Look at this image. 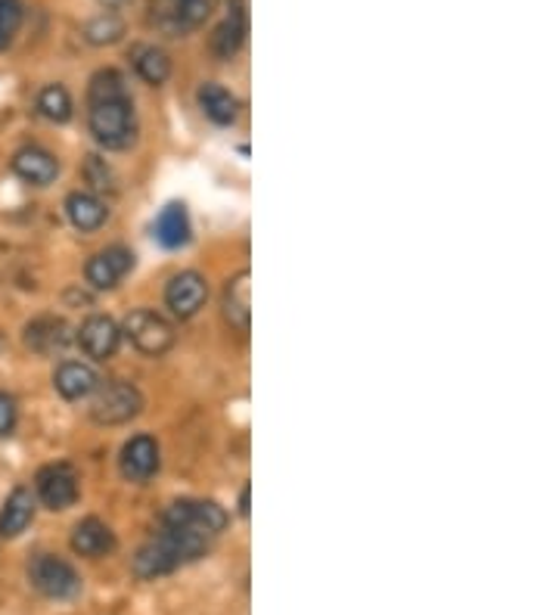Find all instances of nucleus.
Returning a JSON list of instances; mask_svg holds the SVG:
<instances>
[{
    "label": "nucleus",
    "mask_w": 559,
    "mask_h": 615,
    "mask_svg": "<svg viewBox=\"0 0 559 615\" xmlns=\"http://www.w3.org/2000/svg\"><path fill=\"white\" fill-rule=\"evenodd\" d=\"M16 420H20V408L13 401V395L0 391V438H7L10 432L16 430Z\"/></svg>",
    "instance_id": "29"
},
{
    "label": "nucleus",
    "mask_w": 559,
    "mask_h": 615,
    "mask_svg": "<svg viewBox=\"0 0 559 615\" xmlns=\"http://www.w3.org/2000/svg\"><path fill=\"white\" fill-rule=\"evenodd\" d=\"M127 87H124V75L116 69H100L90 84H87V102L94 100H109V97H124Z\"/></svg>",
    "instance_id": "26"
},
{
    "label": "nucleus",
    "mask_w": 559,
    "mask_h": 615,
    "mask_svg": "<svg viewBox=\"0 0 559 615\" xmlns=\"http://www.w3.org/2000/svg\"><path fill=\"white\" fill-rule=\"evenodd\" d=\"M211 13V0H156V13L153 22L171 35L181 38L186 32L199 28Z\"/></svg>",
    "instance_id": "8"
},
{
    "label": "nucleus",
    "mask_w": 559,
    "mask_h": 615,
    "mask_svg": "<svg viewBox=\"0 0 559 615\" xmlns=\"http://www.w3.org/2000/svg\"><path fill=\"white\" fill-rule=\"evenodd\" d=\"M196 100H199V109L206 112L208 122L221 124V128L233 124L236 116H240V100L230 94L228 87H221V84L206 82L196 91Z\"/></svg>",
    "instance_id": "21"
},
{
    "label": "nucleus",
    "mask_w": 559,
    "mask_h": 615,
    "mask_svg": "<svg viewBox=\"0 0 559 615\" xmlns=\"http://www.w3.org/2000/svg\"><path fill=\"white\" fill-rule=\"evenodd\" d=\"M84 178H87V184L94 186L97 193H116L119 190V178H116V171L106 165V159L100 156H87L84 159Z\"/></svg>",
    "instance_id": "28"
},
{
    "label": "nucleus",
    "mask_w": 559,
    "mask_h": 615,
    "mask_svg": "<svg viewBox=\"0 0 559 615\" xmlns=\"http://www.w3.org/2000/svg\"><path fill=\"white\" fill-rule=\"evenodd\" d=\"M72 97H69V91L62 87V84H50V87H44L41 97H38V112H41L47 122L53 124H65L72 119Z\"/></svg>",
    "instance_id": "24"
},
{
    "label": "nucleus",
    "mask_w": 559,
    "mask_h": 615,
    "mask_svg": "<svg viewBox=\"0 0 559 615\" xmlns=\"http://www.w3.org/2000/svg\"><path fill=\"white\" fill-rule=\"evenodd\" d=\"M13 174L32 186H50L60 178V162L50 149L44 146H22L13 156Z\"/></svg>",
    "instance_id": "13"
},
{
    "label": "nucleus",
    "mask_w": 559,
    "mask_h": 615,
    "mask_svg": "<svg viewBox=\"0 0 559 615\" xmlns=\"http://www.w3.org/2000/svg\"><path fill=\"white\" fill-rule=\"evenodd\" d=\"M35 497L47 510H69L78 501V472L72 463H50L35 475Z\"/></svg>",
    "instance_id": "7"
},
{
    "label": "nucleus",
    "mask_w": 559,
    "mask_h": 615,
    "mask_svg": "<svg viewBox=\"0 0 559 615\" xmlns=\"http://www.w3.org/2000/svg\"><path fill=\"white\" fill-rule=\"evenodd\" d=\"M240 516H248V485L240 492Z\"/></svg>",
    "instance_id": "30"
},
{
    "label": "nucleus",
    "mask_w": 559,
    "mask_h": 615,
    "mask_svg": "<svg viewBox=\"0 0 559 615\" xmlns=\"http://www.w3.org/2000/svg\"><path fill=\"white\" fill-rule=\"evenodd\" d=\"M72 551L84 559H104L109 556L116 547H119V541H116V532L106 526L104 519H97V516H87L82 519L75 529H72Z\"/></svg>",
    "instance_id": "15"
},
{
    "label": "nucleus",
    "mask_w": 559,
    "mask_h": 615,
    "mask_svg": "<svg viewBox=\"0 0 559 615\" xmlns=\"http://www.w3.org/2000/svg\"><path fill=\"white\" fill-rule=\"evenodd\" d=\"M246 3H243V0H230L228 20L211 32V53L221 62L233 60V57L243 50V44H246Z\"/></svg>",
    "instance_id": "14"
},
{
    "label": "nucleus",
    "mask_w": 559,
    "mask_h": 615,
    "mask_svg": "<svg viewBox=\"0 0 559 615\" xmlns=\"http://www.w3.org/2000/svg\"><path fill=\"white\" fill-rule=\"evenodd\" d=\"M141 410H144V395L137 386L124 379H106L90 395L87 413L100 426H122V423H131Z\"/></svg>",
    "instance_id": "3"
},
{
    "label": "nucleus",
    "mask_w": 559,
    "mask_h": 615,
    "mask_svg": "<svg viewBox=\"0 0 559 615\" xmlns=\"http://www.w3.org/2000/svg\"><path fill=\"white\" fill-rule=\"evenodd\" d=\"M134 267V252L124 246H109L104 252H97L87 267H84V277L94 289H116L124 280V274Z\"/></svg>",
    "instance_id": "12"
},
{
    "label": "nucleus",
    "mask_w": 559,
    "mask_h": 615,
    "mask_svg": "<svg viewBox=\"0 0 559 615\" xmlns=\"http://www.w3.org/2000/svg\"><path fill=\"white\" fill-rule=\"evenodd\" d=\"M208 547H211V541L203 534L162 526V532L156 534L153 541H146L144 547L134 554L131 572L137 575L141 581H156L162 575L178 572L181 566L203 559L208 554Z\"/></svg>",
    "instance_id": "1"
},
{
    "label": "nucleus",
    "mask_w": 559,
    "mask_h": 615,
    "mask_svg": "<svg viewBox=\"0 0 559 615\" xmlns=\"http://www.w3.org/2000/svg\"><path fill=\"white\" fill-rule=\"evenodd\" d=\"M65 215H69V221H72L75 230L94 233V230H100V227L106 225L109 208H106V203L97 193L75 190V193H69V200H65Z\"/></svg>",
    "instance_id": "19"
},
{
    "label": "nucleus",
    "mask_w": 559,
    "mask_h": 615,
    "mask_svg": "<svg viewBox=\"0 0 559 615\" xmlns=\"http://www.w3.org/2000/svg\"><path fill=\"white\" fill-rule=\"evenodd\" d=\"M97 386H100L97 370L90 364H82V361H65L53 373V389L60 391L65 401H84V398L94 395Z\"/></svg>",
    "instance_id": "18"
},
{
    "label": "nucleus",
    "mask_w": 559,
    "mask_h": 615,
    "mask_svg": "<svg viewBox=\"0 0 559 615\" xmlns=\"http://www.w3.org/2000/svg\"><path fill=\"white\" fill-rule=\"evenodd\" d=\"M131 62H134V72L153 87H159L171 79V57L156 44H134Z\"/></svg>",
    "instance_id": "22"
},
{
    "label": "nucleus",
    "mask_w": 559,
    "mask_h": 615,
    "mask_svg": "<svg viewBox=\"0 0 559 615\" xmlns=\"http://www.w3.org/2000/svg\"><path fill=\"white\" fill-rule=\"evenodd\" d=\"M22 20H25V7L22 0H0V50H7L20 35Z\"/></svg>",
    "instance_id": "27"
},
{
    "label": "nucleus",
    "mask_w": 559,
    "mask_h": 615,
    "mask_svg": "<svg viewBox=\"0 0 559 615\" xmlns=\"http://www.w3.org/2000/svg\"><path fill=\"white\" fill-rule=\"evenodd\" d=\"M75 339L90 361H109V358H116V351L122 346V327L106 314H90L78 327Z\"/></svg>",
    "instance_id": "11"
},
{
    "label": "nucleus",
    "mask_w": 559,
    "mask_h": 615,
    "mask_svg": "<svg viewBox=\"0 0 559 615\" xmlns=\"http://www.w3.org/2000/svg\"><path fill=\"white\" fill-rule=\"evenodd\" d=\"M122 336L146 358H162L174 346V327L159 311L134 308L122 324Z\"/></svg>",
    "instance_id": "6"
},
{
    "label": "nucleus",
    "mask_w": 559,
    "mask_h": 615,
    "mask_svg": "<svg viewBox=\"0 0 559 615\" xmlns=\"http://www.w3.org/2000/svg\"><path fill=\"white\" fill-rule=\"evenodd\" d=\"M35 510H38V497L32 494V489H25V485L13 489V494L0 507V538L3 541L20 538L35 522Z\"/></svg>",
    "instance_id": "16"
},
{
    "label": "nucleus",
    "mask_w": 559,
    "mask_h": 615,
    "mask_svg": "<svg viewBox=\"0 0 559 615\" xmlns=\"http://www.w3.org/2000/svg\"><path fill=\"white\" fill-rule=\"evenodd\" d=\"M100 3H104L106 10H109V13H112V10H119V7H122L124 0H100Z\"/></svg>",
    "instance_id": "31"
},
{
    "label": "nucleus",
    "mask_w": 559,
    "mask_h": 615,
    "mask_svg": "<svg viewBox=\"0 0 559 615\" xmlns=\"http://www.w3.org/2000/svg\"><path fill=\"white\" fill-rule=\"evenodd\" d=\"M224 321L233 329L248 333V324H252V277H248V270H240L224 289Z\"/></svg>",
    "instance_id": "20"
},
{
    "label": "nucleus",
    "mask_w": 559,
    "mask_h": 615,
    "mask_svg": "<svg viewBox=\"0 0 559 615\" xmlns=\"http://www.w3.org/2000/svg\"><path fill=\"white\" fill-rule=\"evenodd\" d=\"M156 240L166 249H181L190 243V215L184 203H171L156 218Z\"/></svg>",
    "instance_id": "23"
},
{
    "label": "nucleus",
    "mask_w": 559,
    "mask_h": 615,
    "mask_svg": "<svg viewBox=\"0 0 559 615\" xmlns=\"http://www.w3.org/2000/svg\"><path fill=\"white\" fill-rule=\"evenodd\" d=\"M162 463V454H159V442L153 435H134L127 438L119 457V470L127 482L134 485H146Z\"/></svg>",
    "instance_id": "9"
},
{
    "label": "nucleus",
    "mask_w": 559,
    "mask_h": 615,
    "mask_svg": "<svg viewBox=\"0 0 559 615\" xmlns=\"http://www.w3.org/2000/svg\"><path fill=\"white\" fill-rule=\"evenodd\" d=\"M208 299V284L203 274L196 270H181L178 277H171V284L166 287V305L178 321H190L196 317Z\"/></svg>",
    "instance_id": "10"
},
{
    "label": "nucleus",
    "mask_w": 559,
    "mask_h": 615,
    "mask_svg": "<svg viewBox=\"0 0 559 615\" xmlns=\"http://www.w3.org/2000/svg\"><path fill=\"white\" fill-rule=\"evenodd\" d=\"M32 588L47 600H72L82 594V575L78 569L57 554H38L28 563Z\"/></svg>",
    "instance_id": "5"
},
{
    "label": "nucleus",
    "mask_w": 559,
    "mask_h": 615,
    "mask_svg": "<svg viewBox=\"0 0 559 615\" xmlns=\"http://www.w3.org/2000/svg\"><path fill=\"white\" fill-rule=\"evenodd\" d=\"M69 342H72V329L62 317H53V314L35 317L25 327V346L35 354H57L69 349Z\"/></svg>",
    "instance_id": "17"
},
{
    "label": "nucleus",
    "mask_w": 559,
    "mask_h": 615,
    "mask_svg": "<svg viewBox=\"0 0 559 615\" xmlns=\"http://www.w3.org/2000/svg\"><path fill=\"white\" fill-rule=\"evenodd\" d=\"M230 516L224 507H218L215 501H196V497H184V501H174L168 504L162 512V526L168 529H186V532H196L215 541L218 534L228 529Z\"/></svg>",
    "instance_id": "4"
},
{
    "label": "nucleus",
    "mask_w": 559,
    "mask_h": 615,
    "mask_svg": "<svg viewBox=\"0 0 559 615\" xmlns=\"http://www.w3.org/2000/svg\"><path fill=\"white\" fill-rule=\"evenodd\" d=\"M87 128L104 149L112 153L131 149L137 141V112L131 97L124 94V97L87 102Z\"/></svg>",
    "instance_id": "2"
},
{
    "label": "nucleus",
    "mask_w": 559,
    "mask_h": 615,
    "mask_svg": "<svg viewBox=\"0 0 559 615\" xmlns=\"http://www.w3.org/2000/svg\"><path fill=\"white\" fill-rule=\"evenodd\" d=\"M124 35V22L116 13H100L84 25V41L94 44V47H104V44H116Z\"/></svg>",
    "instance_id": "25"
}]
</instances>
